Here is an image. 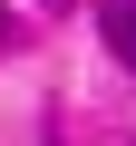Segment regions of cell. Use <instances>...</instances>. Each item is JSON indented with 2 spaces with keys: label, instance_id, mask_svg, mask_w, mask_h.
Returning a JSON list of instances; mask_svg holds the SVG:
<instances>
[{
  "label": "cell",
  "instance_id": "1",
  "mask_svg": "<svg viewBox=\"0 0 136 146\" xmlns=\"http://www.w3.org/2000/svg\"><path fill=\"white\" fill-rule=\"evenodd\" d=\"M97 20H107V39H117V58L136 68V0H107V10H97Z\"/></svg>",
  "mask_w": 136,
  "mask_h": 146
},
{
  "label": "cell",
  "instance_id": "2",
  "mask_svg": "<svg viewBox=\"0 0 136 146\" xmlns=\"http://www.w3.org/2000/svg\"><path fill=\"white\" fill-rule=\"evenodd\" d=\"M0 29H10V10H0Z\"/></svg>",
  "mask_w": 136,
  "mask_h": 146
}]
</instances>
